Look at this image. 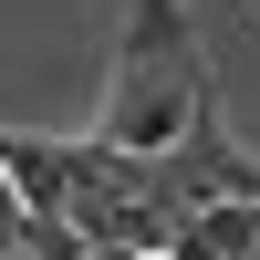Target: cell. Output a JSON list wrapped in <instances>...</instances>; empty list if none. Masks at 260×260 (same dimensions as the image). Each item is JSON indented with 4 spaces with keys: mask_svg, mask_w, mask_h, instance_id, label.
Segmentation results:
<instances>
[{
    "mask_svg": "<svg viewBox=\"0 0 260 260\" xmlns=\"http://www.w3.org/2000/svg\"><path fill=\"white\" fill-rule=\"evenodd\" d=\"M198 115H219V83H208V52H198V31H187V0H136V21H125V42H115L104 136L167 156Z\"/></svg>",
    "mask_w": 260,
    "mask_h": 260,
    "instance_id": "1",
    "label": "cell"
},
{
    "mask_svg": "<svg viewBox=\"0 0 260 260\" xmlns=\"http://www.w3.org/2000/svg\"><path fill=\"white\" fill-rule=\"evenodd\" d=\"M156 167H167V208H177V219H187V208H208V198H260V167L219 136V115H198Z\"/></svg>",
    "mask_w": 260,
    "mask_h": 260,
    "instance_id": "2",
    "label": "cell"
},
{
    "mask_svg": "<svg viewBox=\"0 0 260 260\" xmlns=\"http://www.w3.org/2000/svg\"><path fill=\"white\" fill-rule=\"evenodd\" d=\"M177 260H260V198H208L187 208V229L167 240Z\"/></svg>",
    "mask_w": 260,
    "mask_h": 260,
    "instance_id": "3",
    "label": "cell"
},
{
    "mask_svg": "<svg viewBox=\"0 0 260 260\" xmlns=\"http://www.w3.org/2000/svg\"><path fill=\"white\" fill-rule=\"evenodd\" d=\"M0 167L31 208H73V146H42V136H11L0 125Z\"/></svg>",
    "mask_w": 260,
    "mask_h": 260,
    "instance_id": "4",
    "label": "cell"
},
{
    "mask_svg": "<svg viewBox=\"0 0 260 260\" xmlns=\"http://www.w3.org/2000/svg\"><path fill=\"white\" fill-rule=\"evenodd\" d=\"M31 250V198L11 187V167H0V260H21Z\"/></svg>",
    "mask_w": 260,
    "mask_h": 260,
    "instance_id": "5",
    "label": "cell"
}]
</instances>
